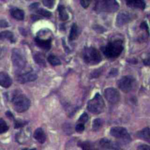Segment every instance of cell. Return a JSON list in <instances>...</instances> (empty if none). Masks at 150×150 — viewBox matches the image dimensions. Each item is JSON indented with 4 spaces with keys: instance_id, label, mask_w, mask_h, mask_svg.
<instances>
[{
    "instance_id": "14",
    "label": "cell",
    "mask_w": 150,
    "mask_h": 150,
    "mask_svg": "<svg viewBox=\"0 0 150 150\" xmlns=\"http://www.w3.org/2000/svg\"><path fill=\"white\" fill-rule=\"evenodd\" d=\"M51 39H42L39 37L35 38V42L36 45L40 48L45 50H49L51 47Z\"/></svg>"
},
{
    "instance_id": "39",
    "label": "cell",
    "mask_w": 150,
    "mask_h": 150,
    "mask_svg": "<svg viewBox=\"0 0 150 150\" xmlns=\"http://www.w3.org/2000/svg\"><path fill=\"white\" fill-rule=\"evenodd\" d=\"M39 5V3H38V2H35V3H33V4H32L30 5V7L32 8V9H36L37 8Z\"/></svg>"
},
{
    "instance_id": "8",
    "label": "cell",
    "mask_w": 150,
    "mask_h": 150,
    "mask_svg": "<svg viewBox=\"0 0 150 150\" xmlns=\"http://www.w3.org/2000/svg\"><path fill=\"white\" fill-rule=\"evenodd\" d=\"M135 84L134 79L130 76L121 77L118 81V86L123 92L128 93L132 90Z\"/></svg>"
},
{
    "instance_id": "4",
    "label": "cell",
    "mask_w": 150,
    "mask_h": 150,
    "mask_svg": "<svg viewBox=\"0 0 150 150\" xmlns=\"http://www.w3.org/2000/svg\"><path fill=\"white\" fill-rule=\"evenodd\" d=\"M87 108L94 114H99L104 111L105 103L99 93H96L94 97L88 102Z\"/></svg>"
},
{
    "instance_id": "29",
    "label": "cell",
    "mask_w": 150,
    "mask_h": 150,
    "mask_svg": "<svg viewBox=\"0 0 150 150\" xmlns=\"http://www.w3.org/2000/svg\"><path fill=\"white\" fill-rule=\"evenodd\" d=\"M42 3L45 6L49 8H52L54 6V1L53 0H45V1H42Z\"/></svg>"
},
{
    "instance_id": "27",
    "label": "cell",
    "mask_w": 150,
    "mask_h": 150,
    "mask_svg": "<svg viewBox=\"0 0 150 150\" xmlns=\"http://www.w3.org/2000/svg\"><path fill=\"white\" fill-rule=\"evenodd\" d=\"M9 129L6 122L2 118H0V134L6 132Z\"/></svg>"
},
{
    "instance_id": "21",
    "label": "cell",
    "mask_w": 150,
    "mask_h": 150,
    "mask_svg": "<svg viewBox=\"0 0 150 150\" xmlns=\"http://www.w3.org/2000/svg\"><path fill=\"white\" fill-rule=\"evenodd\" d=\"M80 33L79 29L76 23H73L71 27V29L70 31L69 35V40H74L77 38L79 35Z\"/></svg>"
},
{
    "instance_id": "32",
    "label": "cell",
    "mask_w": 150,
    "mask_h": 150,
    "mask_svg": "<svg viewBox=\"0 0 150 150\" xmlns=\"http://www.w3.org/2000/svg\"><path fill=\"white\" fill-rule=\"evenodd\" d=\"M138 150H150V146L146 144H142L138 146Z\"/></svg>"
},
{
    "instance_id": "15",
    "label": "cell",
    "mask_w": 150,
    "mask_h": 150,
    "mask_svg": "<svg viewBox=\"0 0 150 150\" xmlns=\"http://www.w3.org/2000/svg\"><path fill=\"white\" fill-rule=\"evenodd\" d=\"M78 145L82 150H99L100 148L99 145H97L89 141L80 142L78 144Z\"/></svg>"
},
{
    "instance_id": "40",
    "label": "cell",
    "mask_w": 150,
    "mask_h": 150,
    "mask_svg": "<svg viewBox=\"0 0 150 150\" xmlns=\"http://www.w3.org/2000/svg\"><path fill=\"white\" fill-rule=\"evenodd\" d=\"M22 150H36V148H33V149H28V148H24Z\"/></svg>"
},
{
    "instance_id": "20",
    "label": "cell",
    "mask_w": 150,
    "mask_h": 150,
    "mask_svg": "<svg viewBox=\"0 0 150 150\" xmlns=\"http://www.w3.org/2000/svg\"><path fill=\"white\" fill-rule=\"evenodd\" d=\"M0 39L1 40H8L11 43H15V37L12 32L9 30L2 31L0 33Z\"/></svg>"
},
{
    "instance_id": "6",
    "label": "cell",
    "mask_w": 150,
    "mask_h": 150,
    "mask_svg": "<svg viewBox=\"0 0 150 150\" xmlns=\"http://www.w3.org/2000/svg\"><path fill=\"white\" fill-rule=\"evenodd\" d=\"M13 65L18 69H22L26 65V60L22 52L19 49H13L12 52Z\"/></svg>"
},
{
    "instance_id": "2",
    "label": "cell",
    "mask_w": 150,
    "mask_h": 150,
    "mask_svg": "<svg viewBox=\"0 0 150 150\" xmlns=\"http://www.w3.org/2000/svg\"><path fill=\"white\" fill-rule=\"evenodd\" d=\"M11 101L13 109L18 112L26 111L30 105L29 99L22 94H15L12 98Z\"/></svg>"
},
{
    "instance_id": "12",
    "label": "cell",
    "mask_w": 150,
    "mask_h": 150,
    "mask_svg": "<svg viewBox=\"0 0 150 150\" xmlns=\"http://www.w3.org/2000/svg\"><path fill=\"white\" fill-rule=\"evenodd\" d=\"M100 147L103 149H119V146L117 144L112 142V141L107 138L101 139L98 144Z\"/></svg>"
},
{
    "instance_id": "24",
    "label": "cell",
    "mask_w": 150,
    "mask_h": 150,
    "mask_svg": "<svg viewBox=\"0 0 150 150\" xmlns=\"http://www.w3.org/2000/svg\"><path fill=\"white\" fill-rule=\"evenodd\" d=\"M47 61L52 66H58L61 64V62L60 59L55 55L50 54L47 57Z\"/></svg>"
},
{
    "instance_id": "28",
    "label": "cell",
    "mask_w": 150,
    "mask_h": 150,
    "mask_svg": "<svg viewBox=\"0 0 150 150\" xmlns=\"http://www.w3.org/2000/svg\"><path fill=\"white\" fill-rule=\"evenodd\" d=\"M88 120V114H87L86 112H83V113L81 115V116H80V117L79 118L78 121L79 122V123H82V124H84V123H86V122H87Z\"/></svg>"
},
{
    "instance_id": "30",
    "label": "cell",
    "mask_w": 150,
    "mask_h": 150,
    "mask_svg": "<svg viewBox=\"0 0 150 150\" xmlns=\"http://www.w3.org/2000/svg\"><path fill=\"white\" fill-rule=\"evenodd\" d=\"M28 122L26 121H21V120L15 121V128H18L22 127L24 125H25Z\"/></svg>"
},
{
    "instance_id": "11",
    "label": "cell",
    "mask_w": 150,
    "mask_h": 150,
    "mask_svg": "<svg viewBox=\"0 0 150 150\" xmlns=\"http://www.w3.org/2000/svg\"><path fill=\"white\" fill-rule=\"evenodd\" d=\"M38 78L37 74L33 71H29L25 73L19 74L16 77V80L21 83L35 81Z\"/></svg>"
},
{
    "instance_id": "7",
    "label": "cell",
    "mask_w": 150,
    "mask_h": 150,
    "mask_svg": "<svg viewBox=\"0 0 150 150\" xmlns=\"http://www.w3.org/2000/svg\"><path fill=\"white\" fill-rule=\"evenodd\" d=\"M110 134L115 138L121 139L124 143H128L131 141V137L127 130L122 127H114L111 128Z\"/></svg>"
},
{
    "instance_id": "23",
    "label": "cell",
    "mask_w": 150,
    "mask_h": 150,
    "mask_svg": "<svg viewBox=\"0 0 150 150\" xmlns=\"http://www.w3.org/2000/svg\"><path fill=\"white\" fill-rule=\"evenodd\" d=\"M34 60L35 61V62L39 64L40 66H45L46 65V63H45V59H44V57H43V55L40 53H37L35 54L34 56Z\"/></svg>"
},
{
    "instance_id": "13",
    "label": "cell",
    "mask_w": 150,
    "mask_h": 150,
    "mask_svg": "<svg viewBox=\"0 0 150 150\" xmlns=\"http://www.w3.org/2000/svg\"><path fill=\"white\" fill-rule=\"evenodd\" d=\"M12 84V79L5 72H0V86L4 88H8Z\"/></svg>"
},
{
    "instance_id": "33",
    "label": "cell",
    "mask_w": 150,
    "mask_h": 150,
    "mask_svg": "<svg viewBox=\"0 0 150 150\" xmlns=\"http://www.w3.org/2000/svg\"><path fill=\"white\" fill-rule=\"evenodd\" d=\"M91 3V1H80V4L84 8H87L90 4Z\"/></svg>"
},
{
    "instance_id": "37",
    "label": "cell",
    "mask_w": 150,
    "mask_h": 150,
    "mask_svg": "<svg viewBox=\"0 0 150 150\" xmlns=\"http://www.w3.org/2000/svg\"><path fill=\"white\" fill-rule=\"evenodd\" d=\"M143 63H144V64L145 65L150 66V57H147V58L144 59V60H143Z\"/></svg>"
},
{
    "instance_id": "17",
    "label": "cell",
    "mask_w": 150,
    "mask_h": 150,
    "mask_svg": "<svg viewBox=\"0 0 150 150\" xmlns=\"http://www.w3.org/2000/svg\"><path fill=\"white\" fill-rule=\"evenodd\" d=\"M33 137L40 144L44 143L46 139V135L41 128H38L35 131Z\"/></svg>"
},
{
    "instance_id": "34",
    "label": "cell",
    "mask_w": 150,
    "mask_h": 150,
    "mask_svg": "<svg viewBox=\"0 0 150 150\" xmlns=\"http://www.w3.org/2000/svg\"><path fill=\"white\" fill-rule=\"evenodd\" d=\"M8 26H9V24L6 21L4 20V19L0 20V27L1 28H6V27H8Z\"/></svg>"
},
{
    "instance_id": "35",
    "label": "cell",
    "mask_w": 150,
    "mask_h": 150,
    "mask_svg": "<svg viewBox=\"0 0 150 150\" xmlns=\"http://www.w3.org/2000/svg\"><path fill=\"white\" fill-rule=\"evenodd\" d=\"M140 28L141 29H142L144 30H145L146 31L148 32V25L146 23V22L144 21V22H142L141 25H140Z\"/></svg>"
},
{
    "instance_id": "5",
    "label": "cell",
    "mask_w": 150,
    "mask_h": 150,
    "mask_svg": "<svg viewBox=\"0 0 150 150\" xmlns=\"http://www.w3.org/2000/svg\"><path fill=\"white\" fill-rule=\"evenodd\" d=\"M119 4L116 1L101 0L96 3L94 9L98 12H114L119 8Z\"/></svg>"
},
{
    "instance_id": "25",
    "label": "cell",
    "mask_w": 150,
    "mask_h": 150,
    "mask_svg": "<svg viewBox=\"0 0 150 150\" xmlns=\"http://www.w3.org/2000/svg\"><path fill=\"white\" fill-rule=\"evenodd\" d=\"M103 125V121L100 118H96L94 120L93 122V129L94 131L98 130Z\"/></svg>"
},
{
    "instance_id": "26",
    "label": "cell",
    "mask_w": 150,
    "mask_h": 150,
    "mask_svg": "<svg viewBox=\"0 0 150 150\" xmlns=\"http://www.w3.org/2000/svg\"><path fill=\"white\" fill-rule=\"evenodd\" d=\"M36 13L46 18H49L52 15V13L50 11L43 8H38L36 11Z\"/></svg>"
},
{
    "instance_id": "1",
    "label": "cell",
    "mask_w": 150,
    "mask_h": 150,
    "mask_svg": "<svg viewBox=\"0 0 150 150\" xmlns=\"http://www.w3.org/2000/svg\"><path fill=\"white\" fill-rule=\"evenodd\" d=\"M103 54L108 58H115L118 57L124 49L122 42L120 40H114L109 43L107 45L101 47Z\"/></svg>"
},
{
    "instance_id": "18",
    "label": "cell",
    "mask_w": 150,
    "mask_h": 150,
    "mask_svg": "<svg viewBox=\"0 0 150 150\" xmlns=\"http://www.w3.org/2000/svg\"><path fill=\"white\" fill-rule=\"evenodd\" d=\"M127 5L128 6L132 8H138L144 9L145 7V3L141 0H131L127 1Z\"/></svg>"
},
{
    "instance_id": "3",
    "label": "cell",
    "mask_w": 150,
    "mask_h": 150,
    "mask_svg": "<svg viewBox=\"0 0 150 150\" xmlns=\"http://www.w3.org/2000/svg\"><path fill=\"white\" fill-rule=\"evenodd\" d=\"M83 56L85 63L88 64H97L101 61L100 52L93 47H85L83 49Z\"/></svg>"
},
{
    "instance_id": "36",
    "label": "cell",
    "mask_w": 150,
    "mask_h": 150,
    "mask_svg": "<svg viewBox=\"0 0 150 150\" xmlns=\"http://www.w3.org/2000/svg\"><path fill=\"white\" fill-rule=\"evenodd\" d=\"M100 70H98V69H97V70H95V71L91 74V76L94 77H98V76H100Z\"/></svg>"
},
{
    "instance_id": "22",
    "label": "cell",
    "mask_w": 150,
    "mask_h": 150,
    "mask_svg": "<svg viewBox=\"0 0 150 150\" xmlns=\"http://www.w3.org/2000/svg\"><path fill=\"white\" fill-rule=\"evenodd\" d=\"M58 11L59 13V17L60 20L64 21L69 19V15L64 6L60 5L58 6Z\"/></svg>"
},
{
    "instance_id": "38",
    "label": "cell",
    "mask_w": 150,
    "mask_h": 150,
    "mask_svg": "<svg viewBox=\"0 0 150 150\" xmlns=\"http://www.w3.org/2000/svg\"><path fill=\"white\" fill-rule=\"evenodd\" d=\"M117 74V70L115 69H113L111 70L109 74L110 76H116Z\"/></svg>"
},
{
    "instance_id": "31",
    "label": "cell",
    "mask_w": 150,
    "mask_h": 150,
    "mask_svg": "<svg viewBox=\"0 0 150 150\" xmlns=\"http://www.w3.org/2000/svg\"><path fill=\"white\" fill-rule=\"evenodd\" d=\"M76 131L79 133H81L84 129V125L82 123H78L76 126Z\"/></svg>"
},
{
    "instance_id": "9",
    "label": "cell",
    "mask_w": 150,
    "mask_h": 150,
    "mask_svg": "<svg viewBox=\"0 0 150 150\" xmlns=\"http://www.w3.org/2000/svg\"><path fill=\"white\" fill-rule=\"evenodd\" d=\"M104 94L106 100L110 103H117L120 100V94L119 91L114 87H108L105 88Z\"/></svg>"
},
{
    "instance_id": "16",
    "label": "cell",
    "mask_w": 150,
    "mask_h": 150,
    "mask_svg": "<svg viewBox=\"0 0 150 150\" xmlns=\"http://www.w3.org/2000/svg\"><path fill=\"white\" fill-rule=\"evenodd\" d=\"M10 13L11 16L16 20L22 21L25 17L24 11L18 8H13L10 9Z\"/></svg>"
},
{
    "instance_id": "10",
    "label": "cell",
    "mask_w": 150,
    "mask_h": 150,
    "mask_svg": "<svg viewBox=\"0 0 150 150\" xmlns=\"http://www.w3.org/2000/svg\"><path fill=\"white\" fill-rule=\"evenodd\" d=\"M132 18V15L130 13L126 11H122L117 16L115 21L116 25L119 27L122 26L129 22Z\"/></svg>"
},
{
    "instance_id": "19",
    "label": "cell",
    "mask_w": 150,
    "mask_h": 150,
    "mask_svg": "<svg viewBox=\"0 0 150 150\" xmlns=\"http://www.w3.org/2000/svg\"><path fill=\"white\" fill-rule=\"evenodd\" d=\"M137 136L138 138L149 142L150 144V128L146 127L144 129L139 131L137 132Z\"/></svg>"
}]
</instances>
